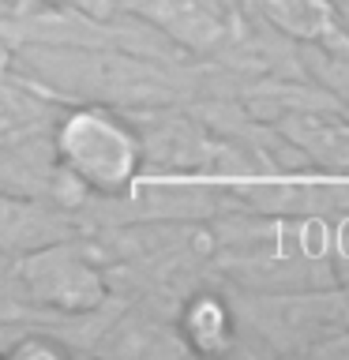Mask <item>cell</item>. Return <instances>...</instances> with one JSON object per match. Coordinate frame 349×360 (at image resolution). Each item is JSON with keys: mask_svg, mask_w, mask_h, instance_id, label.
<instances>
[{"mask_svg": "<svg viewBox=\"0 0 349 360\" xmlns=\"http://www.w3.org/2000/svg\"><path fill=\"white\" fill-rule=\"evenodd\" d=\"M304 356H349V326H342L331 338H323V342H315Z\"/></svg>", "mask_w": 349, "mask_h": 360, "instance_id": "obj_6", "label": "cell"}, {"mask_svg": "<svg viewBox=\"0 0 349 360\" xmlns=\"http://www.w3.org/2000/svg\"><path fill=\"white\" fill-rule=\"evenodd\" d=\"M56 109H61V101L30 90L23 79L8 72L0 79V150L30 139L38 131H49Z\"/></svg>", "mask_w": 349, "mask_h": 360, "instance_id": "obj_4", "label": "cell"}, {"mask_svg": "<svg viewBox=\"0 0 349 360\" xmlns=\"http://www.w3.org/2000/svg\"><path fill=\"white\" fill-rule=\"evenodd\" d=\"M49 150L87 202H117L143 176V135L128 109L106 101H61Z\"/></svg>", "mask_w": 349, "mask_h": 360, "instance_id": "obj_1", "label": "cell"}, {"mask_svg": "<svg viewBox=\"0 0 349 360\" xmlns=\"http://www.w3.org/2000/svg\"><path fill=\"white\" fill-rule=\"evenodd\" d=\"M15 292L38 311L42 323H72L94 315L113 297V278L106 255L90 233L61 236L19 252L15 259Z\"/></svg>", "mask_w": 349, "mask_h": 360, "instance_id": "obj_2", "label": "cell"}, {"mask_svg": "<svg viewBox=\"0 0 349 360\" xmlns=\"http://www.w3.org/2000/svg\"><path fill=\"white\" fill-rule=\"evenodd\" d=\"M241 4L289 38L331 41L338 34L334 8L326 0H241Z\"/></svg>", "mask_w": 349, "mask_h": 360, "instance_id": "obj_5", "label": "cell"}, {"mask_svg": "<svg viewBox=\"0 0 349 360\" xmlns=\"http://www.w3.org/2000/svg\"><path fill=\"white\" fill-rule=\"evenodd\" d=\"M173 330L184 353L196 356H225L241 345V315L233 292L222 285L196 281L173 308Z\"/></svg>", "mask_w": 349, "mask_h": 360, "instance_id": "obj_3", "label": "cell"}, {"mask_svg": "<svg viewBox=\"0 0 349 360\" xmlns=\"http://www.w3.org/2000/svg\"><path fill=\"white\" fill-rule=\"evenodd\" d=\"M19 4H23V0H19Z\"/></svg>", "mask_w": 349, "mask_h": 360, "instance_id": "obj_7", "label": "cell"}]
</instances>
